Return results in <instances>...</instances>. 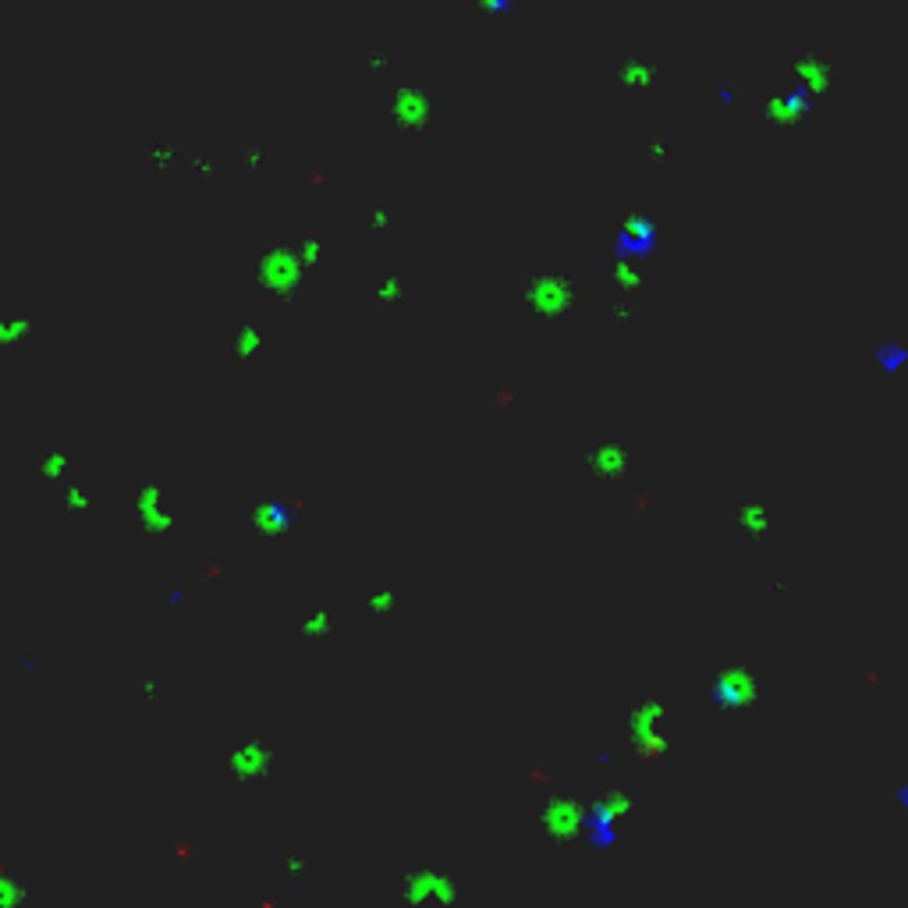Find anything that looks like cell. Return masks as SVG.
<instances>
[{
	"mask_svg": "<svg viewBox=\"0 0 908 908\" xmlns=\"http://www.w3.org/2000/svg\"><path fill=\"white\" fill-rule=\"evenodd\" d=\"M401 891H405V898H409L411 905H430V902H440V905H447V902H454V883L437 873V870H415L409 877L401 880Z\"/></svg>",
	"mask_w": 908,
	"mask_h": 908,
	"instance_id": "obj_1",
	"label": "cell"
},
{
	"mask_svg": "<svg viewBox=\"0 0 908 908\" xmlns=\"http://www.w3.org/2000/svg\"><path fill=\"white\" fill-rule=\"evenodd\" d=\"M281 873H284V877H294V880L305 877V873H309V859H294V855L292 859H281Z\"/></svg>",
	"mask_w": 908,
	"mask_h": 908,
	"instance_id": "obj_2",
	"label": "cell"
}]
</instances>
